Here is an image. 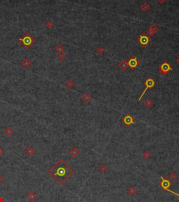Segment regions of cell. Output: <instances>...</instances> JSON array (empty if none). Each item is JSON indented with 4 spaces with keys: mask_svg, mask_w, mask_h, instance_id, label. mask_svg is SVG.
Listing matches in <instances>:
<instances>
[{
    "mask_svg": "<svg viewBox=\"0 0 179 202\" xmlns=\"http://www.w3.org/2000/svg\"><path fill=\"white\" fill-rule=\"evenodd\" d=\"M143 156L145 159H149L150 157H151V154H150V152H148V150H146V151H145L143 152Z\"/></svg>",
    "mask_w": 179,
    "mask_h": 202,
    "instance_id": "23",
    "label": "cell"
},
{
    "mask_svg": "<svg viewBox=\"0 0 179 202\" xmlns=\"http://www.w3.org/2000/svg\"><path fill=\"white\" fill-rule=\"evenodd\" d=\"M55 51L58 53H59V54H61V53H62L65 51V48H64V46H62V45L59 44V45L56 46Z\"/></svg>",
    "mask_w": 179,
    "mask_h": 202,
    "instance_id": "19",
    "label": "cell"
},
{
    "mask_svg": "<svg viewBox=\"0 0 179 202\" xmlns=\"http://www.w3.org/2000/svg\"><path fill=\"white\" fill-rule=\"evenodd\" d=\"M4 154V149L2 147H0V156H2Z\"/></svg>",
    "mask_w": 179,
    "mask_h": 202,
    "instance_id": "29",
    "label": "cell"
},
{
    "mask_svg": "<svg viewBox=\"0 0 179 202\" xmlns=\"http://www.w3.org/2000/svg\"><path fill=\"white\" fill-rule=\"evenodd\" d=\"M65 85L68 88H74V86H75V83L73 82L72 80H71V79H69V80H68L67 82H66L65 83Z\"/></svg>",
    "mask_w": 179,
    "mask_h": 202,
    "instance_id": "20",
    "label": "cell"
},
{
    "mask_svg": "<svg viewBox=\"0 0 179 202\" xmlns=\"http://www.w3.org/2000/svg\"><path fill=\"white\" fill-rule=\"evenodd\" d=\"M25 152L28 156H32L35 152V150L31 145H29L25 150Z\"/></svg>",
    "mask_w": 179,
    "mask_h": 202,
    "instance_id": "14",
    "label": "cell"
},
{
    "mask_svg": "<svg viewBox=\"0 0 179 202\" xmlns=\"http://www.w3.org/2000/svg\"><path fill=\"white\" fill-rule=\"evenodd\" d=\"M79 153H80L79 152V150L76 147H73L72 149L69 150V155L72 156V157H73V158L77 157L78 154H79Z\"/></svg>",
    "mask_w": 179,
    "mask_h": 202,
    "instance_id": "12",
    "label": "cell"
},
{
    "mask_svg": "<svg viewBox=\"0 0 179 202\" xmlns=\"http://www.w3.org/2000/svg\"><path fill=\"white\" fill-rule=\"evenodd\" d=\"M137 192V189H136V187H134V186H130V187L128 188V189H127V193L131 196H134Z\"/></svg>",
    "mask_w": 179,
    "mask_h": 202,
    "instance_id": "16",
    "label": "cell"
},
{
    "mask_svg": "<svg viewBox=\"0 0 179 202\" xmlns=\"http://www.w3.org/2000/svg\"><path fill=\"white\" fill-rule=\"evenodd\" d=\"M81 99H82V100L83 101L84 103H89L90 101L91 100L92 96L90 95L88 93H85L84 94L82 95Z\"/></svg>",
    "mask_w": 179,
    "mask_h": 202,
    "instance_id": "15",
    "label": "cell"
},
{
    "mask_svg": "<svg viewBox=\"0 0 179 202\" xmlns=\"http://www.w3.org/2000/svg\"><path fill=\"white\" fill-rule=\"evenodd\" d=\"M151 6L150 5V4H148L146 2H143L141 5V10L143 11V12H147L150 9Z\"/></svg>",
    "mask_w": 179,
    "mask_h": 202,
    "instance_id": "13",
    "label": "cell"
},
{
    "mask_svg": "<svg viewBox=\"0 0 179 202\" xmlns=\"http://www.w3.org/2000/svg\"><path fill=\"white\" fill-rule=\"evenodd\" d=\"M165 191H167V192H170V193H172V194H175V195L177 196H178V197L179 198V194H178V193L175 192H173V191H172V190H170L169 189H166Z\"/></svg>",
    "mask_w": 179,
    "mask_h": 202,
    "instance_id": "28",
    "label": "cell"
},
{
    "mask_svg": "<svg viewBox=\"0 0 179 202\" xmlns=\"http://www.w3.org/2000/svg\"><path fill=\"white\" fill-rule=\"evenodd\" d=\"M74 171L62 159H59L56 163L49 169L48 173L59 185H62L74 174Z\"/></svg>",
    "mask_w": 179,
    "mask_h": 202,
    "instance_id": "1",
    "label": "cell"
},
{
    "mask_svg": "<svg viewBox=\"0 0 179 202\" xmlns=\"http://www.w3.org/2000/svg\"><path fill=\"white\" fill-rule=\"evenodd\" d=\"M0 202H4V199L2 197H0Z\"/></svg>",
    "mask_w": 179,
    "mask_h": 202,
    "instance_id": "33",
    "label": "cell"
},
{
    "mask_svg": "<svg viewBox=\"0 0 179 202\" xmlns=\"http://www.w3.org/2000/svg\"><path fill=\"white\" fill-rule=\"evenodd\" d=\"M66 58H67L66 55H65V54H63V53L59 54L58 56H57V59H58L59 61H61V62H63V61H65V60H66Z\"/></svg>",
    "mask_w": 179,
    "mask_h": 202,
    "instance_id": "26",
    "label": "cell"
},
{
    "mask_svg": "<svg viewBox=\"0 0 179 202\" xmlns=\"http://www.w3.org/2000/svg\"><path fill=\"white\" fill-rule=\"evenodd\" d=\"M27 198L29 199L30 201L32 202L34 201V200H36V198H37V195H36V194L34 192V191H30V192L27 194Z\"/></svg>",
    "mask_w": 179,
    "mask_h": 202,
    "instance_id": "11",
    "label": "cell"
},
{
    "mask_svg": "<svg viewBox=\"0 0 179 202\" xmlns=\"http://www.w3.org/2000/svg\"><path fill=\"white\" fill-rule=\"evenodd\" d=\"M31 65H32V62H31V60H29V58H24L21 60V62H20V65L21 66H23L24 68H29V67L31 66Z\"/></svg>",
    "mask_w": 179,
    "mask_h": 202,
    "instance_id": "9",
    "label": "cell"
},
{
    "mask_svg": "<svg viewBox=\"0 0 179 202\" xmlns=\"http://www.w3.org/2000/svg\"><path fill=\"white\" fill-rule=\"evenodd\" d=\"M35 42H36L35 39L29 32L25 33L18 40V42L20 43L21 45L26 50L30 49Z\"/></svg>",
    "mask_w": 179,
    "mask_h": 202,
    "instance_id": "2",
    "label": "cell"
},
{
    "mask_svg": "<svg viewBox=\"0 0 179 202\" xmlns=\"http://www.w3.org/2000/svg\"><path fill=\"white\" fill-rule=\"evenodd\" d=\"M104 51H105V49L101 46H98L97 48L96 49V52L98 54H99V55H102L104 53Z\"/></svg>",
    "mask_w": 179,
    "mask_h": 202,
    "instance_id": "22",
    "label": "cell"
},
{
    "mask_svg": "<svg viewBox=\"0 0 179 202\" xmlns=\"http://www.w3.org/2000/svg\"><path fill=\"white\" fill-rule=\"evenodd\" d=\"M148 29H150L152 32H153L154 34H155H155L157 33V32L159 30V26H158V25H157L156 24H153V25L150 26V27Z\"/></svg>",
    "mask_w": 179,
    "mask_h": 202,
    "instance_id": "17",
    "label": "cell"
},
{
    "mask_svg": "<svg viewBox=\"0 0 179 202\" xmlns=\"http://www.w3.org/2000/svg\"><path fill=\"white\" fill-rule=\"evenodd\" d=\"M144 106L147 108H150L153 106V101L151 100L150 99H147L144 102Z\"/></svg>",
    "mask_w": 179,
    "mask_h": 202,
    "instance_id": "21",
    "label": "cell"
},
{
    "mask_svg": "<svg viewBox=\"0 0 179 202\" xmlns=\"http://www.w3.org/2000/svg\"><path fill=\"white\" fill-rule=\"evenodd\" d=\"M169 177L171 180H176L178 178V174L175 172H173V173H170Z\"/></svg>",
    "mask_w": 179,
    "mask_h": 202,
    "instance_id": "27",
    "label": "cell"
},
{
    "mask_svg": "<svg viewBox=\"0 0 179 202\" xmlns=\"http://www.w3.org/2000/svg\"><path fill=\"white\" fill-rule=\"evenodd\" d=\"M161 179L162 180H161L160 183H159V186H160V187H162L164 190L169 189V187L172 185V183L167 178L162 177Z\"/></svg>",
    "mask_w": 179,
    "mask_h": 202,
    "instance_id": "7",
    "label": "cell"
},
{
    "mask_svg": "<svg viewBox=\"0 0 179 202\" xmlns=\"http://www.w3.org/2000/svg\"><path fill=\"white\" fill-rule=\"evenodd\" d=\"M122 121L125 126H131L132 124H134V118L132 117V116L130 114H126L122 119Z\"/></svg>",
    "mask_w": 179,
    "mask_h": 202,
    "instance_id": "8",
    "label": "cell"
},
{
    "mask_svg": "<svg viewBox=\"0 0 179 202\" xmlns=\"http://www.w3.org/2000/svg\"><path fill=\"white\" fill-rule=\"evenodd\" d=\"M152 42V39L150 37H148L146 35V33L141 34L139 36V38L137 39V42L139 43L141 47L146 48L150 42Z\"/></svg>",
    "mask_w": 179,
    "mask_h": 202,
    "instance_id": "3",
    "label": "cell"
},
{
    "mask_svg": "<svg viewBox=\"0 0 179 202\" xmlns=\"http://www.w3.org/2000/svg\"><path fill=\"white\" fill-rule=\"evenodd\" d=\"M171 70H173L172 66L170 65L167 60L163 61L159 66V71H160V73L161 75H166L168 72H169Z\"/></svg>",
    "mask_w": 179,
    "mask_h": 202,
    "instance_id": "5",
    "label": "cell"
},
{
    "mask_svg": "<svg viewBox=\"0 0 179 202\" xmlns=\"http://www.w3.org/2000/svg\"><path fill=\"white\" fill-rule=\"evenodd\" d=\"M99 171H100V172H101V173H106V171H107V167H106V165H104V164H102V165H101V166H99Z\"/></svg>",
    "mask_w": 179,
    "mask_h": 202,
    "instance_id": "24",
    "label": "cell"
},
{
    "mask_svg": "<svg viewBox=\"0 0 179 202\" xmlns=\"http://www.w3.org/2000/svg\"><path fill=\"white\" fill-rule=\"evenodd\" d=\"M176 62H178V64H179V55L176 58Z\"/></svg>",
    "mask_w": 179,
    "mask_h": 202,
    "instance_id": "32",
    "label": "cell"
},
{
    "mask_svg": "<svg viewBox=\"0 0 179 202\" xmlns=\"http://www.w3.org/2000/svg\"><path fill=\"white\" fill-rule=\"evenodd\" d=\"M4 133L7 135V136H10L13 133V129L11 127H7L4 129Z\"/></svg>",
    "mask_w": 179,
    "mask_h": 202,
    "instance_id": "18",
    "label": "cell"
},
{
    "mask_svg": "<svg viewBox=\"0 0 179 202\" xmlns=\"http://www.w3.org/2000/svg\"><path fill=\"white\" fill-rule=\"evenodd\" d=\"M157 2H158V3L162 4V3H164V2H165V1H160V0H159V1H157Z\"/></svg>",
    "mask_w": 179,
    "mask_h": 202,
    "instance_id": "31",
    "label": "cell"
},
{
    "mask_svg": "<svg viewBox=\"0 0 179 202\" xmlns=\"http://www.w3.org/2000/svg\"><path fill=\"white\" fill-rule=\"evenodd\" d=\"M144 84L146 86V88H145V89L143 90V91L142 92V93L141 94L140 97H139V99H138V101H140L141 100V98H143V96L144 95V94H145V93L146 92L147 90H148V89H151L152 88H153V87L155 86L156 83H155V81L152 77H148V78H147L146 80L145 81Z\"/></svg>",
    "mask_w": 179,
    "mask_h": 202,
    "instance_id": "4",
    "label": "cell"
},
{
    "mask_svg": "<svg viewBox=\"0 0 179 202\" xmlns=\"http://www.w3.org/2000/svg\"><path fill=\"white\" fill-rule=\"evenodd\" d=\"M3 181H4L3 176H2V175H1V174H0V183H3Z\"/></svg>",
    "mask_w": 179,
    "mask_h": 202,
    "instance_id": "30",
    "label": "cell"
},
{
    "mask_svg": "<svg viewBox=\"0 0 179 202\" xmlns=\"http://www.w3.org/2000/svg\"><path fill=\"white\" fill-rule=\"evenodd\" d=\"M46 27L47 29H51L53 27V26H54V25H53V23H52V21H50V20H49V21H48L47 23H46Z\"/></svg>",
    "mask_w": 179,
    "mask_h": 202,
    "instance_id": "25",
    "label": "cell"
},
{
    "mask_svg": "<svg viewBox=\"0 0 179 202\" xmlns=\"http://www.w3.org/2000/svg\"><path fill=\"white\" fill-rule=\"evenodd\" d=\"M117 66L122 71H125L128 68V63L126 60H122L121 62H119Z\"/></svg>",
    "mask_w": 179,
    "mask_h": 202,
    "instance_id": "10",
    "label": "cell"
},
{
    "mask_svg": "<svg viewBox=\"0 0 179 202\" xmlns=\"http://www.w3.org/2000/svg\"><path fill=\"white\" fill-rule=\"evenodd\" d=\"M127 63H128V67H130L131 70H132L137 68L139 65V60L137 59V56H132V58H130L128 60Z\"/></svg>",
    "mask_w": 179,
    "mask_h": 202,
    "instance_id": "6",
    "label": "cell"
}]
</instances>
